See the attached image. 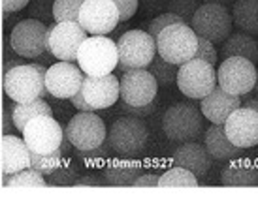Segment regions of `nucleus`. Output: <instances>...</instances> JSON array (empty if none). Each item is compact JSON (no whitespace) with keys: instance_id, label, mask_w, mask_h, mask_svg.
<instances>
[{"instance_id":"nucleus-21","label":"nucleus","mask_w":258,"mask_h":197,"mask_svg":"<svg viewBox=\"0 0 258 197\" xmlns=\"http://www.w3.org/2000/svg\"><path fill=\"white\" fill-rule=\"evenodd\" d=\"M173 163L179 167L188 169L190 173L202 178L209 173L211 169V154L208 152V148L200 145L198 141H186L181 143L179 147L173 152Z\"/></svg>"},{"instance_id":"nucleus-35","label":"nucleus","mask_w":258,"mask_h":197,"mask_svg":"<svg viewBox=\"0 0 258 197\" xmlns=\"http://www.w3.org/2000/svg\"><path fill=\"white\" fill-rule=\"evenodd\" d=\"M202 6V0H170L168 2V12L181 17V21L190 27L192 15Z\"/></svg>"},{"instance_id":"nucleus-11","label":"nucleus","mask_w":258,"mask_h":197,"mask_svg":"<svg viewBox=\"0 0 258 197\" xmlns=\"http://www.w3.org/2000/svg\"><path fill=\"white\" fill-rule=\"evenodd\" d=\"M47 40H49V28L42 21L27 17L12 28L10 47L17 55L32 60L38 55H42L43 51H47Z\"/></svg>"},{"instance_id":"nucleus-16","label":"nucleus","mask_w":258,"mask_h":197,"mask_svg":"<svg viewBox=\"0 0 258 197\" xmlns=\"http://www.w3.org/2000/svg\"><path fill=\"white\" fill-rule=\"evenodd\" d=\"M158 92L157 79L149 70H126L119 81V96L128 106H147L155 102Z\"/></svg>"},{"instance_id":"nucleus-48","label":"nucleus","mask_w":258,"mask_h":197,"mask_svg":"<svg viewBox=\"0 0 258 197\" xmlns=\"http://www.w3.org/2000/svg\"><path fill=\"white\" fill-rule=\"evenodd\" d=\"M241 106H245V107H251V109H254V111L258 113V96H254V98H247L241 104Z\"/></svg>"},{"instance_id":"nucleus-25","label":"nucleus","mask_w":258,"mask_h":197,"mask_svg":"<svg viewBox=\"0 0 258 197\" xmlns=\"http://www.w3.org/2000/svg\"><path fill=\"white\" fill-rule=\"evenodd\" d=\"M230 15L239 32L258 36V0H234Z\"/></svg>"},{"instance_id":"nucleus-3","label":"nucleus","mask_w":258,"mask_h":197,"mask_svg":"<svg viewBox=\"0 0 258 197\" xmlns=\"http://www.w3.org/2000/svg\"><path fill=\"white\" fill-rule=\"evenodd\" d=\"M162 132L170 141H196L204 132V115L196 106L173 104L162 115Z\"/></svg>"},{"instance_id":"nucleus-6","label":"nucleus","mask_w":258,"mask_h":197,"mask_svg":"<svg viewBox=\"0 0 258 197\" xmlns=\"http://www.w3.org/2000/svg\"><path fill=\"white\" fill-rule=\"evenodd\" d=\"M232 15L228 6L222 4H202L192 15L190 28L198 38L211 43H222L232 34Z\"/></svg>"},{"instance_id":"nucleus-12","label":"nucleus","mask_w":258,"mask_h":197,"mask_svg":"<svg viewBox=\"0 0 258 197\" xmlns=\"http://www.w3.org/2000/svg\"><path fill=\"white\" fill-rule=\"evenodd\" d=\"M21 134L30 152L49 154L58 148L64 137V130L53 119V115H40L36 119L29 120V124L25 126Z\"/></svg>"},{"instance_id":"nucleus-41","label":"nucleus","mask_w":258,"mask_h":197,"mask_svg":"<svg viewBox=\"0 0 258 197\" xmlns=\"http://www.w3.org/2000/svg\"><path fill=\"white\" fill-rule=\"evenodd\" d=\"M12 106L14 102H8L2 107V135H12L15 134V124H14V115H12Z\"/></svg>"},{"instance_id":"nucleus-27","label":"nucleus","mask_w":258,"mask_h":197,"mask_svg":"<svg viewBox=\"0 0 258 197\" xmlns=\"http://www.w3.org/2000/svg\"><path fill=\"white\" fill-rule=\"evenodd\" d=\"M12 115H14V124L17 132H23L29 120L36 119L40 115H53V107L43 98L25 102V104H14L12 106Z\"/></svg>"},{"instance_id":"nucleus-50","label":"nucleus","mask_w":258,"mask_h":197,"mask_svg":"<svg viewBox=\"0 0 258 197\" xmlns=\"http://www.w3.org/2000/svg\"><path fill=\"white\" fill-rule=\"evenodd\" d=\"M252 90H254V94L258 96V70H256V81H254V86H252Z\"/></svg>"},{"instance_id":"nucleus-34","label":"nucleus","mask_w":258,"mask_h":197,"mask_svg":"<svg viewBox=\"0 0 258 197\" xmlns=\"http://www.w3.org/2000/svg\"><path fill=\"white\" fill-rule=\"evenodd\" d=\"M81 4H83V0H55L53 2V21H78Z\"/></svg>"},{"instance_id":"nucleus-10","label":"nucleus","mask_w":258,"mask_h":197,"mask_svg":"<svg viewBox=\"0 0 258 197\" xmlns=\"http://www.w3.org/2000/svg\"><path fill=\"white\" fill-rule=\"evenodd\" d=\"M66 139L78 150H89L102 145L108 137L106 122L94 111H79L74 115L64 130Z\"/></svg>"},{"instance_id":"nucleus-39","label":"nucleus","mask_w":258,"mask_h":197,"mask_svg":"<svg viewBox=\"0 0 258 197\" xmlns=\"http://www.w3.org/2000/svg\"><path fill=\"white\" fill-rule=\"evenodd\" d=\"M119 12V21L126 23L130 21L138 12V6H140V0H111Z\"/></svg>"},{"instance_id":"nucleus-26","label":"nucleus","mask_w":258,"mask_h":197,"mask_svg":"<svg viewBox=\"0 0 258 197\" xmlns=\"http://www.w3.org/2000/svg\"><path fill=\"white\" fill-rule=\"evenodd\" d=\"M222 186H258V169L247 160H236L222 169Z\"/></svg>"},{"instance_id":"nucleus-44","label":"nucleus","mask_w":258,"mask_h":197,"mask_svg":"<svg viewBox=\"0 0 258 197\" xmlns=\"http://www.w3.org/2000/svg\"><path fill=\"white\" fill-rule=\"evenodd\" d=\"M30 0H2V8L6 14H17L23 8L29 6Z\"/></svg>"},{"instance_id":"nucleus-23","label":"nucleus","mask_w":258,"mask_h":197,"mask_svg":"<svg viewBox=\"0 0 258 197\" xmlns=\"http://www.w3.org/2000/svg\"><path fill=\"white\" fill-rule=\"evenodd\" d=\"M228 56H241L251 60L252 64L258 62V42L256 38L251 34H245V32H236V34H230L221 45L219 51V58L224 60Z\"/></svg>"},{"instance_id":"nucleus-17","label":"nucleus","mask_w":258,"mask_h":197,"mask_svg":"<svg viewBox=\"0 0 258 197\" xmlns=\"http://www.w3.org/2000/svg\"><path fill=\"white\" fill-rule=\"evenodd\" d=\"M222 128L236 147L251 148L258 145V113L251 107H237L236 111L230 113Z\"/></svg>"},{"instance_id":"nucleus-7","label":"nucleus","mask_w":258,"mask_h":197,"mask_svg":"<svg viewBox=\"0 0 258 197\" xmlns=\"http://www.w3.org/2000/svg\"><path fill=\"white\" fill-rule=\"evenodd\" d=\"M175 83L186 98L202 100L217 86V70L206 60L190 58L177 68Z\"/></svg>"},{"instance_id":"nucleus-37","label":"nucleus","mask_w":258,"mask_h":197,"mask_svg":"<svg viewBox=\"0 0 258 197\" xmlns=\"http://www.w3.org/2000/svg\"><path fill=\"white\" fill-rule=\"evenodd\" d=\"M175 23H183L181 21V17H177V15L170 14V12H164V14L157 15L153 21L149 23V27H147V32H149L153 38H157L162 30H164L166 27H170V25H175Z\"/></svg>"},{"instance_id":"nucleus-47","label":"nucleus","mask_w":258,"mask_h":197,"mask_svg":"<svg viewBox=\"0 0 258 197\" xmlns=\"http://www.w3.org/2000/svg\"><path fill=\"white\" fill-rule=\"evenodd\" d=\"M70 102H72V106L76 107L78 111H93V107L87 104L85 98L81 96V92H78L76 96H72V98H70Z\"/></svg>"},{"instance_id":"nucleus-18","label":"nucleus","mask_w":258,"mask_h":197,"mask_svg":"<svg viewBox=\"0 0 258 197\" xmlns=\"http://www.w3.org/2000/svg\"><path fill=\"white\" fill-rule=\"evenodd\" d=\"M81 96L93 107V111L108 109L119 100V79L108 75H85L81 84Z\"/></svg>"},{"instance_id":"nucleus-13","label":"nucleus","mask_w":258,"mask_h":197,"mask_svg":"<svg viewBox=\"0 0 258 197\" xmlns=\"http://www.w3.org/2000/svg\"><path fill=\"white\" fill-rule=\"evenodd\" d=\"M78 23L89 36H108L121 21L111 0H83Z\"/></svg>"},{"instance_id":"nucleus-33","label":"nucleus","mask_w":258,"mask_h":197,"mask_svg":"<svg viewBox=\"0 0 258 197\" xmlns=\"http://www.w3.org/2000/svg\"><path fill=\"white\" fill-rule=\"evenodd\" d=\"M64 160V156L60 154V150H53L49 154H38V152H30V167L36 169L38 173H42L43 176H47L53 173L57 167H60V163Z\"/></svg>"},{"instance_id":"nucleus-1","label":"nucleus","mask_w":258,"mask_h":197,"mask_svg":"<svg viewBox=\"0 0 258 197\" xmlns=\"http://www.w3.org/2000/svg\"><path fill=\"white\" fill-rule=\"evenodd\" d=\"M78 66L85 75H108L117 68V43L108 36H87L79 45Z\"/></svg>"},{"instance_id":"nucleus-8","label":"nucleus","mask_w":258,"mask_h":197,"mask_svg":"<svg viewBox=\"0 0 258 197\" xmlns=\"http://www.w3.org/2000/svg\"><path fill=\"white\" fill-rule=\"evenodd\" d=\"M256 81V64L241 56H228L217 68V84L234 96H247Z\"/></svg>"},{"instance_id":"nucleus-45","label":"nucleus","mask_w":258,"mask_h":197,"mask_svg":"<svg viewBox=\"0 0 258 197\" xmlns=\"http://www.w3.org/2000/svg\"><path fill=\"white\" fill-rule=\"evenodd\" d=\"M104 184H106V180L98 178L96 175H81L74 186H104Z\"/></svg>"},{"instance_id":"nucleus-20","label":"nucleus","mask_w":258,"mask_h":197,"mask_svg":"<svg viewBox=\"0 0 258 197\" xmlns=\"http://www.w3.org/2000/svg\"><path fill=\"white\" fill-rule=\"evenodd\" d=\"M30 167V148L17 135H2L0 139V169L4 175Z\"/></svg>"},{"instance_id":"nucleus-31","label":"nucleus","mask_w":258,"mask_h":197,"mask_svg":"<svg viewBox=\"0 0 258 197\" xmlns=\"http://www.w3.org/2000/svg\"><path fill=\"white\" fill-rule=\"evenodd\" d=\"M109 152H113V148L109 147L108 137H106V141H104L102 145H98V147H94V148H89V150H78V148H74L72 156L81 163V165H89V167H91V165H106Z\"/></svg>"},{"instance_id":"nucleus-46","label":"nucleus","mask_w":258,"mask_h":197,"mask_svg":"<svg viewBox=\"0 0 258 197\" xmlns=\"http://www.w3.org/2000/svg\"><path fill=\"white\" fill-rule=\"evenodd\" d=\"M32 60H34L36 64H42V66H45V68H49V66H53V64L57 62V56L47 49V51H43L42 55H38L36 58H32Z\"/></svg>"},{"instance_id":"nucleus-2","label":"nucleus","mask_w":258,"mask_h":197,"mask_svg":"<svg viewBox=\"0 0 258 197\" xmlns=\"http://www.w3.org/2000/svg\"><path fill=\"white\" fill-rule=\"evenodd\" d=\"M117 68L126 70H144L157 55V42L147 30H126L117 38Z\"/></svg>"},{"instance_id":"nucleus-28","label":"nucleus","mask_w":258,"mask_h":197,"mask_svg":"<svg viewBox=\"0 0 258 197\" xmlns=\"http://www.w3.org/2000/svg\"><path fill=\"white\" fill-rule=\"evenodd\" d=\"M2 186H6V188H45L47 180L36 169L27 167L23 171L12 173V175H4Z\"/></svg>"},{"instance_id":"nucleus-15","label":"nucleus","mask_w":258,"mask_h":197,"mask_svg":"<svg viewBox=\"0 0 258 197\" xmlns=\"http://www.w3.org/2000/svg\"><path fill=\"white\" fill-rule=\"evenodd\" d=\"M85 73L76 62H55L45 71V90L57 100H70L81 90Z\"/></svg>"},{"instance_id":"nucleus-49","label":"nucleus","mask_w":258,"mask_h":197,"mask_svg":"<svg viewBox=\"0 0 258 197\" xmlns=\"http://www.w3.org/2000/svg\"><path fill=\"white\" fill-rule=\"evenodd\" d=\"M202 4H222V6H230V4H234V0H202Z\"/></svg>"},{"instance_id":"nucleus-24","label":"nucleus","mask_w":258,"mask_h":197,"mask_svg":"<svg viewBox=\"0 0 258 197\" xmlns=\"http://www.w3.org/2000/svg\"><path fill=\"white\" fill-rule=\"evenodd\" d=\"M204 147L215 160H236L241 156V148L226 137L222 124H213L204 135Z\"/></svg>"},{"instance_id":"nucleus-19","label":"nucleus","mask_w":258,"mask_h":197,"mask_svg":"<svg viewBox=\"0 0 258 197\" xmlns=\"http://www.w3.org/2000/svg\"><path fill=\"white\" fill-rule=\"evenodd\" d=\"M241 107V96H234L217 84L208 96L200 100V111L211 124H224L230 113Z\"/></svg>"},{"instance_id":"nucleus-22","label":"nucleus","mask_w":258,"mask_h":197,"mask_svg":"<svg viewBox=\"0 0 258 197\" xmlns=\"http://www.w3.org/2000/svg\"><path fill=\"white\" fill-rule=\"evenodd\" d=\"M140 175L142 165L136 160H130L128 156L109 160L104 169V180L109 186H132Z\"/></svg>"},{"instance_id":"nucleus-5","label":"nucleus","mask_w":258,"mask_h":197,"mask_svg":"<svg viewBox=\"0 0 258 197\" xmlns=\"http://www.w3.org/2000/svg\"><path fill=\"white\" fill-rule=\"evenodd\" d=\"M157 42V53L164 60L181 66L183 62L194 58L196 47H198V36L185 23H175L166 27L160 34L155 38Z\"/></svg>"},{"instance_id":"nucleus-4","label":"nucleus","mask_w":258,"mask_h":197,"mask_svg":"<svg viewBox=\"0 0 258 197\" xmlns=\"http://www.w3.org/2000/svg\"><path fill=\"white\" fill-rule=\"evenodd\" d=\"M149 141V128L144 119H136L130 115H122L111 124L108 132V143L113 152L119 156H132L144 152Z\"/></svg>"},{"instance_id":"nucleus-14","label":"nucleus","mask_w":258,"mask_h":197,"mask_svg":"<svg viewBox=\"0 0 258 197\" xmlns=\"http://www.w3.org/2000/svg\"><path fill=\"white\" fill-rule=\"evenodd\" d=\"M49 40L47 49L57 56V60L76 62L79 45L87 40V32L78 21H64L49 25Z\"/></svg>"},{"instance_id":"nucleus-42","label":"nucleus","mask_w":258,"mask_h":197,"mask_svg":"<svg viewBox=\"0 0 258 197\" xmlns=\"http://www.w3.org/2000/svg\"><path fill=\"white\" fill-rule=\"evenodd\" d=\"M4 70L10 71V70H14V68H17V66H23V64H27V58L21 55H17L12 47H8L6 51V55H4Z\"/></svg>"},{"instance_id":"nucleus-32","label":"nucleus","mask_w":258,"mask_h":197,"mask_svg":"<svg viewBox=\"0 0 258 197\" xmlns=\"http://www.w3.org/2000/svg\"><path fill=\"white\" fill-rule=\"evenodd\" d=\"M78 178L79 171L76 167V162L64 158L60 167H57L53 173L47 175V186H74Z\"/></svg>"},{"instance_id":"nucleus-9","label":"nucleus","mask_w":258,"mask_h":197,"mask_svg":"<svg viewBox=\"0 0 258 197\" xmlns=\"http://www.w3.org/2000/svg\"><path fill=\"white\" fill-rule=\"evenodd\" d=\"M43 90H45L43 75L32 64L17 66L14 70L6 71L4 75V92L14 104H25L42 98Z\"/></svg>"},{"instance_id":"nucleus-30","label":"nucleus","mask_w":258,"mask_h":197,"mask_svg":"<svg viewBox=\"0 0 258 197\" xmlns=\"http://www.w3.org/2000/svg\"><path fill=\"white\" fill-rule=\"evenodd\" d=\"M177 68H179L177 64L168 62V60H164V58L157 53V55L153 56V60H151V64L145 68V70H149L151 75L157 79L158 86H170L172 83H175Z\"/></svg>"},{"instance_id":"nucleus-38","label":"nucleus","mask_w":258,"mask_h":197,"mask_svg":"<svg viewBox=\"0 0 258 197\" xmlns=\"http://www.w3.org/2000/svg\"><path fill=\"white\" fill-rule=\"evenodd\" d=\"M194 58H200V60H206L208 64L215 66L219 62V53H217L215 45L204 38H198V47H196V55Z\"/></svg>"},{"instance_id":"nucleus-43","label":"nucleus","mask_w":258,"mask_h":197,"mask_svg":"<svg viewBox=\"0 0 258 197\" xmlns=\"http://www.w3.org/2000/svg\"><path fill=\"white\" fill-rule=\"evenodd\" d=\"M132 186H138V188H155V186H158V175H153V173L144 175V173H142V175L134 180Z\"/></svg>"},{"instance_id":"nucleus-40","label":"nucleus","mask_w":258,"mask_h":197,"mask_svg":"<svg viewBox=\"0 0 258 197\" xmlns=\"http://www.w3.org/2000/svg\"><path fill=\"white\" fill-rule=\"evenodd\" d=\"M157 106H155V102H151L147 106H128V104H124L121 100V111L124 115H130V117H136V119H147L151 117L153 113H155Z\"/></svg>"},{"instance_id":"nucleus-36","label":"nucleus","mask_w":258,"mask_h":197,"mask_svg":"<svg viewBox=\"0 0 258 197\" xmlns=\"http://www.w3.org/2000/svg\"><path fill=\"white\" fill-rule=\"evenodd\" d=\"M53 2L55 0H32L29 2V19L42 21L43 25L53 19Z\"/></svg>"},{"instance_id":"nucleus-29","label":"nucleus","mask_w":258,"mask_h":197,"mask_svg":"<svg viewBox=\"0 0 258 197\" xmlns=\"http://www.w3.org/2000/svg\"><path fill=\"white\" fill-rule=\"evenodd\" d=\"M158 186L160 188H196V186H200V182L194 173L177 165L158 176Z\"/></svg>"}]
</instances>
